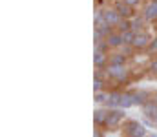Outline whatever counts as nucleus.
I'll return each mask as SVG.
<instances>
[{"mask_svg": "<svg viewBox=\"0 0 157 137\" xmlns=\"http://www.w3.org/2000/svg\"><path fill=\"white\" fill-rule=\"evenodd\" d=\"M102 11V17H104V20L112 26V28H117V24L122 20V17L117 13V9L112 6V7H104V9H101Z\"/></svg>", "mask_w": 157, "mask_h": 137, "instance_id": "obj_6", "label": "nucleus"}, {"mask_svg": "<svg viewBox=\"0 0 157 137\" xmlns=\"http://www.w3.org/2000/svg\"><path fill=\"white\" fill-rule=\"evenodd\" d=\"M128 60H130V57H128V55H124L121 49L110 53V64H112V66H126V64H128Z\"/></svg>", "mask_w": 157, "mask_h": 137, "instance_id": "obj_13", "label": "nucleus"}, {"mask_svg": "<svg viewBox=\"0 0 157 137\" xmlns=\"http://www.w3.org/2000/svg\"><path fill=\"white\" fill-rule=\"evenodd\" d=\"M108 90H101V91H95V104H99V106H104L106 104V101H108Z\"/></svg>", "mask_w": 157, "mask_h": 137, "instance_id": "obj_17", "label": "nucleus"}, {"mask_svg": "<svg viewBox=\"0 0 157 137\" xmlns=\"http://www.w3.org/2000/svg\"><path fill=\"white\" fill-rule=\"evenodd\" d=\"M155 124H157V117H155Z\"/></svg>", "mask_w": 157, "mask_h": 137, "instance_id": "obj_26", "label": "nucleus"}, {"mask_svg": "<svg viewBox=\"0 0 157 137\" xmlns=\"http://www.w3.org/2000/svg\"><path fill=\"white\" fill-rule=\"evenodd\" d=\"M121 35H122V40H124V44H132L137 33H135L133 29H128V31H124V33H121Z\"/></svg>", "mask_w": 157, "mask_h": 137, "instance_id": "obj_19", "label": "nucleus"}, {"mask_svg": "<svg viewBox=\"0 0 157 137\" xmlns=\"http://www.w3.org/2000/svg\"><path fill=\"white\" fill-rule=\"evenodd\" d=\"M108 2H117V0H108Z\"/></svg>", "mask_w": 157, "mask_h": 137, "instance_id": "obj_25", "label": "nucleus"}, {"mask_svg": "<svg viewBox=\"0 0 157 137\" xmlns=\"http://www.w3.org/2000/svg\"><path fill=\"white\" fill-rule=\"evenodd\" d=\"M128 29H132L130 18H122V20L117 24V28H115V31H119V33H124V31H128Z\"/></svg>", "mask_w": 157, "mask_h": 137, "instance_id": "obj_18", "label": "nucleus"}, {"mask_svg": "<svg viewBox=\"0 0 157 137\" xmlns=\"http://www.w3.org/2000/svg\"><path fill=\"white\" fill-rule=\"evenodd\" d=\"M93 137H104V128H95Z\"/></svg>", "mask_w": 157, "mask_h": 137, "instance_id": "obj_23", "label": "nucleus"}, {"mask_svg": "<svg viewBox=\"0 0 157 137\" xmlns=\"http://www.w3.org/2000/svg\"><path fill=\"white\" fill-rule=\"evenodd\" d=\"M148 70H150V73H152V75H157V57H154V59H152V62H150Z\"/></svg>", "mask_w": 157, "mask_h": 137, "instance_id": "obj_21", "label": "nucleus"}, {"mask_svg": "<svg viewBox=\"0 0 157 137\" xmlns=\"http://www.w3.org/2000/svg\"><path fill=\"white\" fill-rule=\"evenodd\" d=\"M110 110V108H108ZM126 123V113L122 108H115V110H110L108 112V119H106V124H104V130H117L119 126H122Z\"/></svg>", "mask_w": 157, "mask_h": 137, "instance_id": "obj_1", "label": "nucleus"}, {"mask_svg": "<svg viewBox=\"0 0 157 137\" xmlns=\"http://www.w3.org/2000/svg\"><path fill=\"white\" fill-rule=\"evenodd\" d=\"M143 113H144V117H148V119H152L154 123H155V117H157V99L154 97H150L143 106Z\"/></svg>", "mask_w": 157, "mask_h": 137, "instance_id": "obj_8", "label": "nucleus"}, {"mask_svg": "<svg viewBox=\"0 0 157 137\" xmlns=\"http://www.w3.org/2000/svg\"><path fill=\"white\" fill-rule=\"evenodd\" d=\"M133 106V99H132V91H122V97H121V108L122 110H128Z\"/></svg>", "mask_w": 157, "mask_h": 137, "instance_id": "obj_16", "label": "nucleus"}, {"mask_svg": "<svg viewBox=\"0 0 157 137\" xmlns=\"http://www.w3.org/2000/svg\"><path fill=\"white\" fill-rule=\"evenodd\" d=\"M122 132L126 137H146V126L139 121L133 119H126V123L122 124Z\"/></svg>", "mask_w": 157, "mask_h": 137, "instance_id": "obj_2", "label": "nucleus"}, {"mask_svg": "<svg viewBox=\"0 0 157 137\" xmlns=\"http://www.w3.org/2000/svg\"><path fill=\"white\" fill-rule=\"evenodd\" d=\"M150 42H152V37H150L146 31H141V33L135 35V39H133L132 46H133L135 51H146V48L150 46Z\"/></svg>", "mask_w": 157, "mask_h": 137, "instance_id": "obj_4", "label": "nucleus"}, {"mask_svg": "<svg viewBox=\"0 0 157 137\" xmlns=\"http://www.w3.org/2000/svg\"><path fill=\"white\" fill-rule=\"evenodd\" d=\"M130 22H132V29L135 31V33H141V31H144V18L143 17H139V15H135V17H132L130 18Z\"/></svg>", "mask_w": 157, "mask_h": 137, "instance_id": "obj_15", "label": "nucleus"}, {"mask_svg": "<svg viewBox=\"0 0 157 137\" xmlns=\"http://www.w3.org/2000/svg\"><path fill=\"white\" fill-rule=\"evenodd\" d=\"M108 108L106 106H102V108H97L95 112H93V123H95V126L97 128H104V124H106V119H108Z\"/></svg>", "mask_w": 157, "mask_h": 137, "instance_id": "obj_11", "label": "nucleus"}, {"mask_svg": "<svg viewBox=\"0 0 157 137\" xmlns=\"http://www.w3.org/2000/svg\"><path fill=\"white\" fill-rule=\"evenodd\" d=\"M150 97H152V93H150V91H146V90H133V91H132L133 106H143Z\"/></svg>", "mask_w": 157, "mask_h": 137, "instance_id": "obj_14", "label": "nucleus"}, {"mask_svg": "<svg viewBox=\"0 0 157 137\" xmlns=\"http://www.w3.org/2000/svg\"><path fill=\"white\" fill-rule=\"evenodd\" d=\"M106 44H108V48H110V51H117V49H121V48L124 46L122 35H121L119 31H113L112 35L106 37Z\"/></svg>", "mask_w": 157, "mask_h": 137, "instance_id": "obj_10", "label": "nucleus"}, {"mask_svg": "<svg viewBox=\"0 0 157 137\" xmlns=\"http://www.w3.org/2000/svg\"><path fill=\"white\" fill-rule=\"evenodd\" d=\"M113 7L117 9V13L122 17V18H132V17H135V7H132V6H128L124 0H117V2H113Z\"/></svg>", "mask_w": 157, "mask_h": 137, "instance_id": "obj_9", "label": "nucleus"}, {"mask_svg": "<svg viewBox=\"0 0 157 137\" xmlns=\"http://www.w3.org/2000/svg\"><path fill=\"white\" fill-rule=\"evenodd\" d=\"M121 97H122V91L121 90H110L108 93V101H106V108L110 110H115V108H121Z\"/></svg>", "mask_w": 157, "mask_h": 137, "instance_id": "obj_12", "label": "nucleus"}, {"mask_svg": "<svg viewBox=\"0 0 157 137\" xmlns=\"http://www.w3.org/2000/svg\"><path fill=\"white\" fill-rule=\"evenodd\" d=\"M106 75H108V79L113 81V82H128V79H130V70H128V66H112V64H108Z\"/></svg>", "mask_w": 157, "mask_h": 137, "instance_id": "obj_3", "label": "nucleus"}, {"mask_svg": "<svg viewBox=\"0 0 157 137\" xmlns=\"http://www.w3.org/2000/svg\"><path fill=\"white\" fill-rule=\"evenodd\" d=\"M93 64H95V70H106L110 64V51H95Z\"/></svg>", "mask_w": 157, "mask_h": 137, "instance_id": "obj_7", "label": "nucleus"}, {"mask_svg": "<svg viewBox=\"0 0 157 137\" xmlns=\"http://www.w3.org/2000/svg\"><path fill=\"white\" fill-rule=\"evenodd\" d=\"M124 2H126L128 6H132V7H137V6H139L143 0H124Z\"/></svg>", "mask_w": 157, "mask_h": 137, "instance_id": "obj_22", "label": "nucleus"}, {"mask_svg": "<svg viewBox=\"0 0 157 137\" xmlns=\"http://www.w3.org/2000/svg\"><path fill=\"white\" fill-rule=\"evenodd\" d=\"M146 137H157V134H148Z\"/></svg>", "mask_w": 157, "mask_h": 137, "instance_id": "obj_24", "label": "nucleus"}, {"mask_svg": "<svg viewBox=\"0 0 157 137\" xmlns=\"http://www.w3.org/2000/svg\"><path fill=\"white\" fill-rule=\"evenodd\" d=\"M144 53L157 57V37H154V39H152V42H150V46L146 48V51H144Z\"/></svg>", "mask_w": 157, "mask_h": 137, "instance_id": "obj_20", "label": "nucleus"}, {"mask_svg": "<svg viewBox=\"0 0 157 137\" xmlns=\"http://www.w3.org/2000/svg\"><path fill=\"white\" fill-rule=\"evenodd\" d=\"M141 17H143L146 22H157V0H150V2L143 7Z\"/></svg>", "mask_w": 157, "mask_h": 137, "instance_id": "obj_5", "label": "nucleus"}]
</instances>
